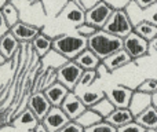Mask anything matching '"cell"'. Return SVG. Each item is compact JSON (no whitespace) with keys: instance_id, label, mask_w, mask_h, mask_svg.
<instances>
[{"instance_id":"cell-1","label":"cell","mask_w":157,"mask_h":132,"mask_svg":"<svg viewBox=\"0 0 157 132\" xmlns=\"http://www.w3.org/2000/svg\"><path fill=\"white\" fill-rule=\"evenodd\" d=\"M87 48H90L102 61L123 48V39L110 35L103 29H98L94 35L87 39Z\"/></svg>"},{"instance_id":"cell-2","label":"cell","mask_w":157,"mask_h":132,"mask_svg":"<svg viewBox=\"0 0 157 132\" xmlns=\"http://www.w3.org/2000/svg\"><path fill=\"white\" fill-rule=\"evenodd\" d=\"M52 48L62 54L69 61L75 59L83 50L87 48V37L78 33H63L52 39Z\"/></svg>"},{"instance_id":"cell-3","label":"cell","mask_w":157,"mask_h":132,"mask_svg":"<svg viewBox=\"0 0 157 132\" xmlns=\"http://www.w3.org/2000/svg\"><path fill=\"white\" fill-rule=\"evenodd\" d=\"M103 30H106L110 35H114L120 39H124L125 36H128L134 30V25L131 22L130 17H128L127 11L124 8L121 10H113L109 17V19L106 21V24L102 28Z\"/></svg>"},{"instance_id":"cell-4","label":"cell","mask_w":157,"mask_h":132,"mask_svg":"<svg viewBox=\"0 0 157 132\" xmlns=\"http://www.w3.org/2000/svg\"><path fill=\"white\" fill-rule=\"evenodd\" d=\"M112 11H113V8L108 3L99 0L86 10V22L95 26L97 29H102L103 25L106 24V21L110 17Z\"/></svg>"},{"instance_id":"cell-5","label":"cell","mask_w":157,"mask_h":132,"mask_svg":"<svg viewBox=\"0 0 157 132\" xmlns=\"http://www.w3.org/2000/svg\"><path fill=\"white\" fill-rule=\"evenodd\" d=\"M81 73H83V69L73 59L68 61V62H65L62 66L57 69V81L63 84L69 91H75Z\"/></svg>"},{"instance_id":"cell-6","label":"cell","mask_w":157,"mask_h":132,"mask_svg":"<svg viewBox=\"0 0 157 132\" xmlns=\"http://www.w3.org/2000/svg\"><path fill=\"white\" fill-rule=\"evenodd\" d=\"M123 48L130 54L132 59H138L149 52V41L132 30L130 35L123 39Z\"/></svg>"},{"instance_id":"cell-7","label":"cell","mask_w":157,"mask_h":132,"mask_svg":"<svg viewBox=\"0 0 157 132\" xmlns=\"http://www.w3.org/2000/svg\"><path fill=\"white\" fill-rule=\"evenodd\" d=\"M124 10L127 11L132 25L138 24V22H141V21H147L157 26V3L153 4L152 7L142 10V8L138 7V4H136L134 0H131Z\"/></svg>"},{"instance_id":"cell-8","label":"cell","mask_w":157,"mask_h":132,"mask_svg":"<svg viewBox=\"0 0 157 132\" xmlns=\"http://www.w3.org/2000/svg\"><path fill=\"white\" fill-rule=\"evenodd\" d=\"M58 18H63L65 21L77 26V25L86 22V8L75 3L73 0H68L58 13Z\"/></svg>"},{"instance_id":"cell-9","label":"cell","mask_w":157,"mask_h":132,"mask_svg":"<svg viewBox=\"0 0 157 132\" xmlns=\"http://www.w3.org/2000/svg\"><path fill=\"white\" fill-rule=\"evenodd\" d=\"M10 32L15 36V39L21 44H29L30 41L41 32V28L19 19L14 26L10 28Z\"/></svg>"},{"instance_id":"cell-10","label":"cell","mask_w":157,"mask_h":132,"mask_svg":"<svg viewBox=\"0 0 157 132\" xmlns=\"http://www.w3.org/2000/svg\"><path fill=\"white\" fill-rule=\"evenodd\" d=\"M69 121V117L65 114V111L61 109V106H51V109L48 110V113L44 116V119L41 120V124L47 128L50 132H57L58 130L66 125Z\"/></svg>"},{"instance_id":"cell-11","label":"cell","mask_w":157,"mask_h":132,"mask_svg":"<svg viewBox=\"0 0 157 132\" xmlns=\"http://www.w3.org/2000/svg\"><path fill=\"white\" fill-rule=\"evenodd\" d=\"M134 89L125 85H113L105 91V96L113 103L114 107H128Z\"/></svg>"},{"instance_id":"cell-12","label":"cell","mask_w":157,"mask_h":132,"mask_svg":"<svg viewBox=\"0 0 157 132\" xmlns=\"http://www.w3.org/2000/svg\"><path fill=\"white\" fill-rule=\"evenodd\" d=\"M28 107L33 111V114L37 117L39 121H41L51 109V103L48 102L43 91H36L28 98Z\"/></svg>"},{"instance_id":"cell-13","label":"cell","mask_w":157,"mask_h":132,"mask_svg":"<svg viewBox=\"0 0 157 132\" xmlns=\"http://www.w3.org/2000/svg\"><path fill=\"white\" fill-rule=\"evenodd\" d=\"M61 109L65 111V114L69 117V120H76L84 110H86V106L81 102V99L78 98V95L73 91H69L68 95L65 96V99L61 103Z\"/></svg>"},{"instance_id":"cell-14","label":"cell","mask_w":157,"mask_h":132,"mask_svg":"<svg viewBox=\"0 0 157 132\" xmlns=\"http://www.w3.org/2000/svg\"><path fill=\"white\" fill-rule=\"evenodd\" d=\"M39 123L40 121L37 120V117H36L35 114H33V111L26 106L24 110L17 113L15 119L11 121V125L19 132H26V131H33Z\"/></svg>"},{"instance_id":"cell-15","label":"cell","mask_w":157,"mask_h":132,"mask_svg":"<svg viewBox=\"0 0 157 132\" xmlns=\"http://www.w3.org/2000/svg\"><path fill=\"white\" fill-rule=\"evenodd\" d=\"M132 61L134 59L130 57V54H128L124 48H121V50H119V51L113 52L112 55H109L108 58L102 59V62L105 63V66L108 67L109 72L113 73V72H116V70L121 69V67L127 66L128 63H131Z\"/></svg>"},{"instance_id":"cell-16","label":"cell","mask_w":157,"mask_h":132,"mask_svg":"<svg viewBox=\"0 0 157 132\" xmlns=\"http://www.w3.org/2000/svg\"><path fill=\"white\" fill-rule=\"evenodd\" d=\"M19 48H21V43L11 32H7L0 37V54L7 61H11V58L19 51Z\"/></svg>"},{"instance_id":"cell-17","label":"cell","mask_w":157,"mask_h":132,"mask_svg":"<svg viewBox=\"0 0 157 132\" xmlns=\"http://www.w3.org/2000/svg\"><path fill=\"white\" fill-rule=\"evenodd\" d=\"M44 95L47 96L48 102L51 103V106H61L62 100L65 99V96L68 95L69 89L66 88L63 84H61L59 81H55L54 84L48 85L46 89H43Z\"/></svg>"},{"instance_id":"cell-18","label":"cell","mask_w":157,"mask_h":132,"mask_svg":"<svg viewBox=\"0 0 157 132\" xmlns=\"http://www.w3.org/2000/svg\"><path fill=\"white\" fill-rule=\"evenodd\" d=\"M134 114L131 113V110L128 107H114V110L106 117V121L109 124H112L113 127L119 128L123 127V125L128 124V123L134 121Z\"/></svg>"},{"instance_id":"cell-19","label":"cell","mask_w":157,"mask_h":132,"mask_svg":"<svg viewBox=\"0 0 157 132\" xmlns=\"http://www.w3.org/2000/svg\"><path fill=\"white\" fill-rule=\"evenodd\" d=\"M152 105V96L149 94H145L142 91H134L132 96H131L130 105H128V109L131 110V113L134 114V117L136 114H139L141 111H144L146 107Z\"/></svg>"},{"instance_id":"cell-20","label":"cell","mask_w":157,"mask_h":132,"mask_svg":"<svg viewBox=\"0 0 157 132\" xmlns=\"http://www.w3.org/2000/svg\"><path fill=\"white\" fill-rule=\"evenodd\" d=\"M134 120L139 125H142L145 130H156L157 128V109L155 106L150 105L144 111L136 114Z\"/></svg>"},{"instance_id":"cell-21","label":"cell","mask_w":157,"mask_h":132,"mask_svg":"<svg viewBox=\"0 0 157 132\" xmlns=\"http://www.w3.org/2000/svg\"><path fill=\"white\" fill-rule=\"evenodd\" d=\"M68 58H65L62 54H59L58 51H55L54 48H51L46 55L40 58V66L41 69H55L61 67L65 62H68Z\"/></svg>"},{"instance_id":"cell-22","label":"cell","mask_w":157,"mask_h":132,"mask_svg":"<svg viewBox=\"0 0 157 132\" xmlns=\"http://www.w3.org/2000/svg\"><path fill=\"white\" fill-rule=\"evenodd\" d=\"M29 46L32 47V50L35 51V54L39 58H41L43 55H46L50 50L52 48V39L48 37L46 33L40 32L32 41L29 43Z\"/></svg>"},{"instance_id":"cell-23","label":"cell","mask_w":157,"mask_h":132,"mask_svg":"<svg viewBox=\"0 0 157 132\" xmlns=\"http://www.w3.org/2000/svg\"><path fill=\"white\" fill-rule=\"evenodd\" d=\"M73 61L83 70H95V67L101 63V59L90 48L83 50Z\"/></svg>"},{"instance_id":"cell-24","label":"cell","mask_w":157,"mask_h":132,"mask_svg":"<svg viewBox=\"0 0 157 132\" xmlns=\"http://www.w3.org/2000/svg\"><path fill=\"white\" fill-rule=\"evenodd\" d=\"M134 32L138 33L139 36H142L149 43L157 39V26L147 21H141L138 24H135L134 25Z\"/></svg>"},{"instance_id":"cell-25","label":"cell","mask_w":157,"mask_h":132,"mask_svg":"<svg viewBox=\"0 0 157 132\" xmlns=\"http://www.w3.org/2000/svg\"><path fill=\"white\" fill-rule=\"evenodd\" d=\"M102 120H103L102 116H101V114H98L94 109L87 107L76 120H73V121H76L77 124L81 125L83 128H88V127H91V125L97 124V123L102 121Z\"/></svg>"},{"instance_id":"cell-26","label":"cell","mask_w":157,"mask_h":132,"mask_svg":"<svg viewBox=\"0 0 157 132\" xmlns=\"http://www.w3.org/2000/svg\"><path fill=\"white\" fill-rule=\"evenodd\" d=\"M0 11H2V15L4 17V19H6V22H7V25L8 26H14V25L17 24V22L19 21V11H18V8L14 6V3L13 2H10L8 0L7 3H6L4 6H3L2 8H0Z\"/></svg>"},{"instance_id":"cell-27","label":"cell","mask_w":157,"mask_h":132,"mask_svg":"<svg viewBox=\"0 0 157 132\" xmlns=\"http://www.w3.org/2000/svg\"><path fill=\"white\" fill-rule=\"evenodd\" d=\"M76 94L78 95V98L81 99V102L84 103L86 107L94 106L98 100H101L103 96H105V91H90L88 88L83 89V91H78Z\"/></svg>"},{"instance_id":"cell-28","label":"cell","mask_w":157,"mask_h":132,"mask_svg":"<svg viewBox=\"0 0 157 132\" xmlns=\"http://www.w3.org/2000/svg\"><path fill=\"white\" fill-rule=\"evenodd\" d=\"M98 80V76L95 70H83L81 73L80 78H78L77 84H76V88H75L73 92H78V91H83L86 88H90L95 81Z\"/></svg>"},{"instance_id":"cell-29","label":"cell","mask_w":157,"mask_h":132,"mask_svg":"<svg viewBox=\"0 0 157 132\" xmlns=\"http://www.w3.org/2000/svg\"><path fill=\"white\" fill-rule=\"evenodd\" d=\"M91 109H94V110L97 111L98 114H101V116H102V119L105 120L106 117H108L109 114L114 110V106H113V103L108 99V98L103 96L102 99L98 100L94 106H91Z\"/></svg>"},{"instance_id":"cell-30","label":"cell","mask_w":157,"mask_h":132,"mask_svg":"<svg viewBox=\"0 0 157 132\" xmlns=\"http://www.w3.org/2000/svg\"><path fill=\"white\" fill-rule=\"evenodd\" d=\"M84 132H117V128L113 127L112 124H109L106 120L97 123V124L91 125L88 128H84Z\"/></svg>"},{"instance_id":"cell-31","label":"cell","mask_w":157,"mask_h":132,"mask_svg":"<svg viewBox=\"0 0 157 132\" xmlns=\"http://www.w3.org/2000/svg\"><path fill=\"white\" fill-rule=\"evenodd\" d=\"M136 89H138V91L145 92V94L152 95L153 92L157 91V80H156V78H153V77L146 78V80H144L141 84H139Z\"/></svg>"},{"instance_id":"cell-32","label":"cell","mask_w":157,"mask_h":132,"mask_svg":"<svg viewBox=\"0 0 157 132\" xmlns=\"http://www.w3.org/2000/svg\"><path fill=\"white\" fill-rule=\"evenodd\" d=\"M97 30H98L97 28L92 26V25H90V24H87V22H83V24H80V25L76 26V33L84 36V37H87V39H88L90 36L94 35Z\"/></svg>"},{"instance_id":"cell-33","label":"cell","mask_w":157,"mask_h":132,"mask_svg":"<svg viewBox=\"0 0 157 132\" xmlns=\"http://www.w3.org/2000/svg\"><path fill=\"white\" fill-rule=\"evenodd\" d=\"M145 131L146 130H145L142 125H139L135 120L128 123V124H125V125H123V127L117 128V132H145Z\"/></svg>"},{"instance_id":"cell-34","label":"cell","mask_w":157,"mask_h":132,"mask_svg":"<svg viewBox=\"0 0 157 132\" xmlns=\"http://www.w3.org/2000/svg\"><path fill=\"white\" fill-rule=\"evenodd\" d=\"M57 132H84V128L81 125H78L76 121H69L66 125H63L61 130Z\"/></svg>"},{"instance_id":"cell-35","label":"cell","mask_w":157,"mask_h":132,"mask_svg":"<svg viewBox=\"0 0 157 132\" xmlns=\"http://www.w3.org/2000/svg\"><path fill=\"white\" fill-rule=\"evenodd\" d=\"M103 2L108 3L113 10H121V8L127 7V4L131 2V0H103Z\"/></svg>"},{"instance_id":"cell-36","label":"cell","mask_w":157,"mask_h":132,"mask_svg":"<svg viewBox=\"0 0 157 132\" xmlns=\"http://www.w3.org/2000/svg\"><path fill=\"white\" fill-rule=\"evenodd\" d=\"M95 72H97V76H98V78H102V77H105L106 74H110V72L108 70V67L105 66V63L101 61V63L98 65L97 67H95Z\"/></svg>"},{"instance_id":"cell-37","label":"cell","mask_w":157,"mask_h":132,"mask_svg":"<svg viewBox=\"0 0 157 132\" xmlns=\"http://www.w3.org/2000/svg\"><path fill=\"white\" fill-rule=\"evenodd\" d=\"M7 32H10V26L7 25L4 17L2 15V11H0V37H2V36H4Z\"/></svg>"},{"instance_id":"cell-38","label":"cell","mask_w":157,"mask_h":132,"mask_svg":"<svg viewBox=\"0 0 157 132\" xmlns=\"http://www.w3.org/2000/svg\"><path fill=\"white\" fill-rule=\"evenodd\" d=\"M134 2L138 4L139 8L145 10V8H149V7H152L153 4H156L157 0H134Z\"/></svg>"},{"instance_id":"cell-39","label":"cell","mask_w":157,"mask_h":132,"mask_svg":"<svg viewBox=\"0 0 157 132\" xmlns=\"http://www.w3.org/2000/svg\"><path fill=\"white\" fill-rule=\"evenodd\" d=\"M33 132H50V131L47 130V128L44 127V125L41 124V123H39V124L36 125V128L33 130Z\"/></svg>"},{"instance_id":"cell-40","label":"cell","mask_w":157,"mask_h":132,"mask_svg":"<svg viewBox=\"0 0 157 132\" xmlns=\"http://www.w3.org/2000/svg\"><path fill=\"white\" fill-rule=\"evenodd\" d=\"M0 132H19V131H17L13 125H10V127H2L0 128Z\"/></svg>"},{"instance_id":"cell-41","label":"cell","mask_w":157,"mask_h":132,"mask_svg":"<svg viewBox=\"0 0 157 132\" xmlns=\"http://www.w3.org/2000/svg\"><path fill=\"white\" fill-rule=\"evenodd\" d=\"M150 96H152V106H155V107L157 109V91L153 92Z\"/></svg>"},{"instance_id":"cell-42","label":"cell","mask_w":157,"mask_h":132,"mask_svg":"<svg viewBox=\"0 0 157 132\" xmlns=\"http://www.w3.org/2000/svg\"><path fill=\"white\" fill-rule=\"evenodd\" d=\"M6 62H7V59H6V58L3 57L2 54H0V66H3V65H4Z\"/></svg>"},{"instance_id":"cell-43","label":"cell","mask_w":157,"mask_h":132,"mask_svg":"<svg viewBox=\"0 0 157 132\" xmlns=\"http://www.w3.org/2000/svg\"><path fill=\"white\" fill-rule=\"evenodd\" d=\"M7 2H8V0H0V8H2L3 6H4L6 3H7Z\"/></svg>"},{"instance_id":"cell-44","label":"cell","mask_w":157,"mask_h":132,"mask_svg":"<svg viewBox=\"0 0 157 132\" xmlns=\"http://www.w3.org/2000/svg\"><path fill=\"white\" fill-rule=\"evenodd\" d=\"M145 132H157V131H156V130H146Z\"/></svg>"},{"instance_id":"cell-45","label":"cell","mask_w":157,"mask_h":132,"mask_svg":"<svg viewBox=\"0 0 157 132\" xmlns=\"http://www.w3.org/2000/svg\"><path fill=\"white\" fill-rule=\"evenodd\" d=\"M97 2H99V0H94V3H97Z\"/></svg>"},{"instance_id":"cell-46","label":"cell","mask_w":157,"mask_h":132,"mask_svg":"<svg viewBox=\"0 0 157 132\" xmlns=\"http://www.w3.org/2000/svg\"><path fill=\"white\" fill-rule=\"evenodd\" d=\"M26 132H33V131H26Z\"/></svg>"},{"instance_id":"cell-47","label":"cell","mask_w":157,"mask_h":132,"mask_svg":"<svg viewBox=\"0 0 157 132\" xmlns=\"http://www.w3.org/2000/svg\"><path fill=\"white\" fill-rule=\"evenodd\" d=\"M156 131H157V128H156Z\"/></svg>"}]
</instances>
